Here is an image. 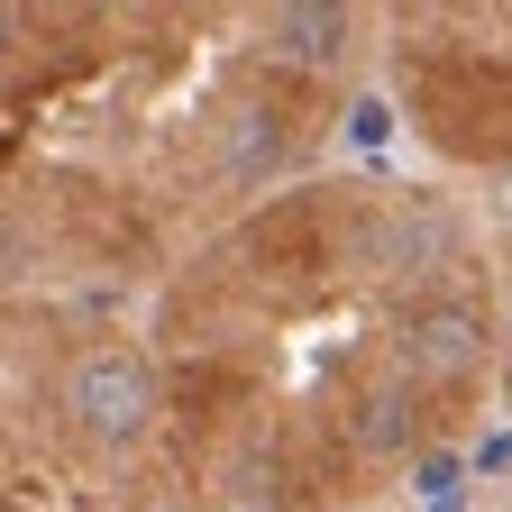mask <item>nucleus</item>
I'll use <instances>...</instances> for the list:
<instances>
[{
    "label": "nucleus",
    "instance_id": "f257e3e1",
    "mask_svg": "<svg viewBox=\"0 0 512 512\" xmlns=\"http://www.w3.org/2000/svg\"><path fill=\"white\" fill-rule=\"evenodd\" d=\"M74 430L83 439H101V448H138L147 430H156V375H147V357L138 348H92L83 366H74Z\"/></svg>",
    "mask_w": 512,
    "mask_h": 512
},
{
    "label": "nucleus",
    "instance_id": "f03ea898",
    "mask_svg": "<svg viewBox=\"0 0 512 512\" xmlns=\"http://www.w3.org/2000/svg\"><path fill=\"white\" fill-rule=\"evenodd\" d=\"M485 366V320L458 311V302H430L403 320V375L412 384H467Z\"/></svg>",
    "mask_w": 512,
    "mask_h": 512
},
{
    "label": "nucleus",
    "instance_id": "7ed1b4c3",
    "mask_svg": "<svg viewBox=\"0 0 512 512\" xmlns=\"http://www.w3.org/2000/svg\"><path fill=\"white\" fill-rule=\"evenodd\" d=\"M266 46H275V64H293V74H339V55H348V0H284Z\"/></svg>",
    "mask_w": 512,
    "mask_h": 512
},
{
    "label": "nucleus",
    "instance_id": "20e7f679",
    "mask_svg": "<svg viewBox=\"0 0 512 512\" xmlns=\"http://www.w3.org/2000/svg\"><path fill=\"white\" fill-rule=\"evenodd\" d=\"M412 375L403 384H366V394H357V412H348V430H357V448H366V458H403V448H412Z\"/></svg>",
    "mask_w": 512,
    "mask_h": 512
},
{
    "label": "nucleus",
    "instance_id": "39448f33",
    "mask_svg": "<svg viewBox=\"0 0 512 512\" xmlns=\"http://www.w3.org/2000/svg\"><path fill=\"white\" fill-rule=\"evenodd\" d=\"M275 156H284V128H275V119H238V128H229V183L275 174Z\"/></svg>",
    "mask_w": 512,
    "mask_h": 512
},
{
    "label": "nucleus",
    "instance_id": "423d86ee",
    "mask_svg": "<svg viewBox=\"0 0 512 512\" xmlns=\"http://www.w3.org/2000/svg\"><path fill=\"white\" fill-rule=\"evenodd\" d=\"M412 485H421V503H430V512H458V494H467V458H448V448H421Z\"/></svg>",
    "mask_w": 512,
    "mask_h": 512
},
{
    "label": "nucleus",
    "instance_id": "0eeeda50",
    "mask_svg": "<svg viewBox=\"0 0 512 512\" xmlns=\"http://www.w3.org/2000/svg\"><path fill=\"white\" fill-rule=\"evenodd\" d=\"M348 138H357V147H384V138H394V110H384V101L366 92V101L348 110Z\"/></svg>",
    "mask_w": 512,
    "mask_h": 512
},
{
    "label": "nucleus",
    "instance_id": "6e6552de",
    "mask_svg": "<svg viewBox=\"0 0 512 512\" xmlns=\"http://www.w3.org/2000/svg\"><path fill=\"white\" fill-rule=\"evenodd\" d=\"M503 467H512V430H494V439L476 448V476H503Z\"/></svg>",
    "mask_w": 512,
    "mask_h": 512
},
{
    "label": "nucleus",
    "instance_id": "1a4fd4ad",
    "mask_svg": "<svg viewBox=\"0 0 512 512\" xmlns=\"http://www.w3.org/2000/svg\"><path fill=\"white\" fill-rule=\"evenodd\" d=\"M0 74H10V10H0Z\"/></svg>",
    "mask_w": 512,
    "mask_h": 512
}]
</instances>
